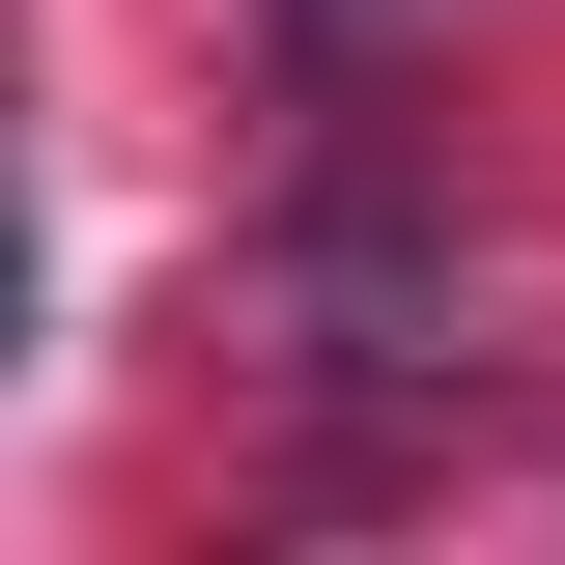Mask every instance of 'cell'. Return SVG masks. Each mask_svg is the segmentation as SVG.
<instances>
[{
    "mask_svg": "<svg viewBox=\"0 0 565 565\" xmlns=\"http://www.w3.org/2000/svg\"><path fill=\"white\" fill-rule=\"evenodd\" d=\"M282 29H311V57H340V29H396V0H282Z\"/></svg>",
    "mask_w": 565,
    "mask_h": 565,
    "instance_id": "obj_1",
    "label": "cell"
}]
</instances>
